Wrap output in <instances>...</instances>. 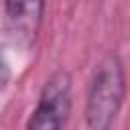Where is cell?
I'll return each instance as SVG.
<instances>
[{
  "label": "cell",
  "mask_w": 130,
  "mask_h": 130,
  "mask_svg": "<svg viewBox=\"0 0 130 130\" xmlns=\"http://www.w3.org/2000/svg\"><path fill=\"white\" fill-rule=\"evenodd\" d=\"M126 93V77L122 61L116 55L104 57L91 75L87 89L85 122L93 130H106L116 120Z\"/></svg>",
  "instance_id": "6da1fadb"
},
{
  "label": "cell",
  "mask_w": 130,
  "mask_h": 130,
  "mask_svg": "<svg viewBox=\"0 0 130 130\" xmlns=\"http://www.w3.org/2000/svg\"><path fill=\"white\" fill-rule=\"evenodd\" d=\"M71 112V75L55 71L43 85L39 104L26 122L30 130H59L65 126Z\"/></svg>",
  "instance_id": "7a4b0ae2"
},
{
  "label": "cell",
  "mask_w": 130,
  "mask_h": 130,
  "mask_svg": "<svg viewBox=\"0 0 130 130\" xmlns=\"http://www.w3.org/2000/svg\"><path fill=\"white\" fill-rule=\"evenodd\" d=\"M10 32L24 43L35 41L45 12V0H4Z\"/></svg>",
  "instance_id": "3957f363"
},
{
  "label": "cell",
  "mask_w": 130,
  "mask_h": 130,
  "mask_svg": "<svg viewBox=\"0 0 130 130\" xmlns=\"http://www.w3.org/2000/svg\"><path fill=\"white\" fill-rule=\"evenodd\" d=\"M8 81H10V67L4 59V55L0 53V89H4L8 85Z\"/></svg>",
  "instance_id": "277c9868"
}]
</instances>
